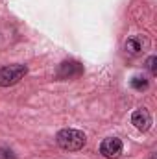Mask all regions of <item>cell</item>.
Wrapping results in <instances>:
<instances>
[{"instance_id":"7a4b0ae2","label":"cell","mask_w":157,"mask_h":159,"mask_svg":"<svg viewBox=\"0 0 157 159\" xmlns=\"http://www.w3.org/2000/svg\"><path fill=\"white\" fill-rule=\"evenodd\" d=\"M26 72H28L26 65H6V67H0V85L2 87L15 85V83H19L26 76Z\"/></svg>"},{"instance_id":"3957f363","label":"cell","mask_w":157,"mask_h":159,"mask_svg":"<svg viewBox=\"0 0 157 159\" xmlns=\"http://www.w3.org/2000/svg\"><path fill=\"white\" fill-rule=\"evenodd\" d=\"M150 48V39L146 35H133L124 43V50L129 56H139Z\"/></svg>"},{"instance_id":"52a82bcc","label":"cell","mask_w":157,"mask_h":159,"mask_svg":"<svg viewBox=\"0 0 157 159\" xmlns=\"http://www.w3.org/2000/svg\"><path fill=\"white\" fill-rule=\"evenodd\" d=\"M131 87L135 91H146L148 89V80L144 78V76H135V78L131 80Z\"/></svg>"},{"instance_id":"8992f818","label":"cell","mask_w":157,"mask_h":159,"mask_svg":"<svg viewBox=\"0 0 157 159\" xmlns=\"http://www.w3.org/2000/svg\"><path fill=\"white\" fill-rule=\"evenodd\" d=\"M131 124H133L137 129H141V131H148L150 126H152V115H150V111L144 109V107L133 111V115H131Z\"/></svg>"},{"instance_id":"ba28073f","label":"cell","mask_w":157,"mask_h":159,"mask_svg":"<svg viewBox=\"0 0 157 159\" xmlns=\"http://www.w3.org/2000/svg\"><path fill=\"white\" fill-rule=\"evenodd\" d=\"M0 159H17V157H15V154H13L9 148L0 146Z\"/></svg>"},{"instance_id":"9c48e42d","label":"cell","mask_w":157,"mask_h":159,"mask_svg":"<svg viewBox=\"0 0 157 159\" xmlns=\"http://www.w3.org/2000/svg\"><path fill=\"white\" fill-rule=\"evenodd\" d=\"M155 63H157V57H155V56L148 57V61H146V67H148V70H150L152 74H157V67H155Z\"/></svg>"},{"instance_id":"6da1fadb","label":"cell","mask_w":157,"mask_h":159,"mask_svg":"<svg viewBox=\"0 0 157 159\" xmlns=\"http://www.w3.org/2000/svg\"><path fill=\"white\" fill-rule=\"evenodd\" d=\"M56 141L57 144L63 148V150H69V152H76L79 148L85 146L87 143V137L83 131L79 129H72V128H67V129H61L57 135H56Z\"/></svg>"},{"instance_id":"5b68a950","label":"cell","mask_w":157,"mask_h":159,"mask_svg":"<svg viewBox=\"0 0 157 159\" xmlns=\"http://www.w3.org/2000/svg\"><path fill=\"white\" fill-rule=\"evenodd\" d=\"M83 74V67L78 61H63L57 69V78L59 80H72Z\"/></svg>"},{"instance_id":"277c9868","label":"cell","mask_w":157,"mask_h":159,"mask_svg":"<svg viewBox=\"0 0 157 159\" xmlns=\"http://www.w3.org/2000/svg\"><path fill=\"white\" fill-rule=\"evenodd\" d=\"M100 154L107 159H117L122 154V141L117 139V137L104 139L102 144H100Z\"/></svg>"}]
</instances>
